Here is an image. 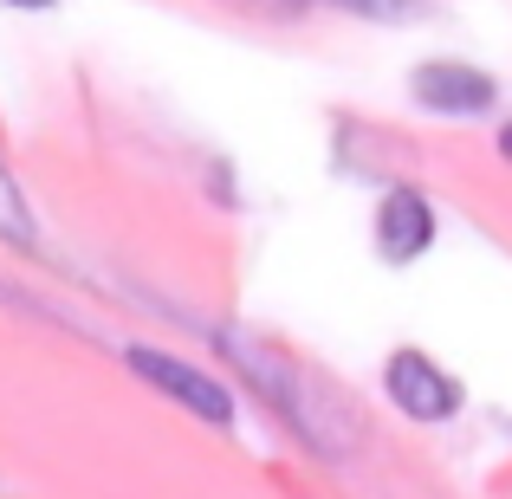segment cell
I'll return each instance as SVG.
<instances>
[{
    "mask_svg": "<svg viewBox=\"0 0 512 499\" xmlns=\"http://www.w3.org/2000/svg\"><path fill=\"white\" fill-rule=\"evenodd\" d=\"M221 350H227L234 363H247L253 376H260V396L273 402V409L286 415V422L299 428V435L312 441L318 454H344V441H338L344 428H338V422L325 415V402L312 396V383H305V376L292 370L286 357H273V350H260V344H240V337H227V331H221Z\"/></svg>",
    "mask_w": 512,
    "mask_h": 499,
    "instance_id": "1",
    "label": "cell"
},
{
    "mask_svg": "<svg viewBox=\"0 0 512 499\" xmlns=\"http://www.w3.org/2000/svg\"><path fill=\"white\" fill-rule=\"evenodd\" d=\"M130 370L143 376V383H156L163 396H175L182 409H195L201 422H214V428H227L234 422V396H227L214 376H201L195 363H182V357H163V350H130Z\"/></svg>",
    "mask_w": 512,
    "mask_h": 499,
    "instance_id": "2",
    "label": "cell"
},
{
    "mask_svg": "<svg viewBox=\"0 0 512 499\" xmlns=\"http://www.w3.org/2000/svg\"><path fill=\"white\" fill-rule=\"evenodd\" d=\"M383 383H389V402H396L402 415H415V422H441V415L461 409V383H454L448 370H435L422 350H396Z\"/></svg>",
    "mask_w": 512,
    "mask_h": 499,
    "instance_id": "3",
    "label": "cell"
},
{
    "mask_svg": "<svg viewBox=\"0 0 512 499\" xmlns=\"http://www.w3.org/2000/svg\"><path fill=\"white\" fill-rule=\"evenodd\" d=\"M415 98H422L428 111L474 117V111H487V104H493V78H487V72H474V65H448V59H435V65H422V72H415Z\"/></svg>",
    "mask_w": 512,
    "mask_h": 499,
    "instance_id": "4",
    "label": "cell"
},
{
    "mask_svg": "<svg viewBox=\"0 0 512 499\" xmlns=\"http://www.w3.org/2000/svg\"><path fill=\"white\" fill-rule=\"evenodd\" d=\"M428 240H435V208L415 188H389L383 214H376V247L389 260H415V253H428Z\"/></svg>",
    "mask_w": 512,
    "mask_h": 499,
    "instance_id": "5",
    "label": "cell"
},
{
    "mask_svg": "<svg viewBox=\"0 0 512 499\" xmlns=\"http://www.w3.org/2000/svg\"><path fill=\"white\" fill-rule=\"evenodd\" d=\"M0 240H13V247H33V214H26L20 188H13L7 163H0Z\"/></svg>",
    "mask_w": 512,
    "mask_h": 499,
    "instance_id": "6",
    "label": "cell"
},
{
    "mask_svg": "<svg viewBox=\"0 0 512 499\" xmlns=\"http://www.w3.org/2000/svg\"><path fill=\"white\" fill-rule=\"evenodd\" d=\"M500 150H506V163H512V124L500 130Z\"/></svg>",
    "mask_w": 512,
    "mask_h": 499,
    "instance_id": "7",
    "label": "cell"
},
{
    "mask_svg": "<svg viewBox=\"0 0 512 499\" xmlns=\"http://www.w3.org/2000/svg\"><path fill=\"white\" fill-rule=\"evenodd\" d=\"M7 7H52V0H7Z\"/></svg>",
    "mask_w": 512,
    "mask_h": 499,
    "instance_id": "8",
    "label": "cell"
}]
</instances>
